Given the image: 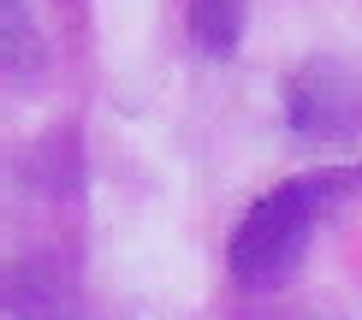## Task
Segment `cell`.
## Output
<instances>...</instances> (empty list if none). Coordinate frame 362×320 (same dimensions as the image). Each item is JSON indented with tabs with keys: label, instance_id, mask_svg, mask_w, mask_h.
<instances>
[{
	"label": "cell",
	"instance_id": "obj_1",
	"mask_svg": "<svg viewBox=\"0 0 362 320\" xmlns=\"http://www.w3.org/2000/svg\"><path fill=\"white\" fill-rule=\"evenodd\" d=\"M356 190H362V166H321V172L274 184L232 225V243H226L232 279L238 285H279L285 273L303 261L315 225H321L339 202H351Z\"/></svg>",
	"mask_w": 362,
	"mask_h": 320
},
{
	"label": "cell",
	"instance_id": "obj_3",
	"mask_svg": "<svg viewBox=\"0 0 362 320\" xmlns=\"http://www.w3.org/2000/svg\"><path fill=\"white\" fill-rule=\"evenodd\" d=\"M0 320H83V291L54 261L0 267Z\"/></svg>",
	"mask_w": 362,
	"mask_h": 320
},
{
	"label": "cell",
	"instance_id": "obj_4",
	"mask_svg": "<svg viewBox=\"0 0 362 320\" xmlns=\"http://www.w3.org/2000/svg\"><path fill=\"white\" fill-rule=\"evenodd\" d=\"M190 36L208 59H226L244 36V0H190Z\"/></svg>",
	"mask_w": 362,
	"mask_h": 320
},
{
	"label": "cell",
	"instance_id": "obj_2",
	"mask_svg": "<svg viewBox=\"0 0 362 320\" xmlns=\"http://www.w3.org/2000/svg\"><path fill=\"white\" fill-rule=\"evenodd\" d=\"M285 125L303 143H351L362 136V71L339 59H309L285 78Z\"/></svg>",
	"mask_w": 362,
	"mask_h": 320
},
{
	"label": "cell",
	"instance_id": "obj_5",
	"mask_svg": "<svg viewBox=\"0 0 362 320\" xmlns=\"http://www.w3.org/2000/svg\"><path fill=\"white\" fill-rule=\"evenodd\" d=\"M42 59V30L24 0H0V66H36Z\"/></svg>",
	"mask_w": 362,
	"mask_h": 320
}]
</instances>
